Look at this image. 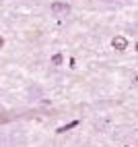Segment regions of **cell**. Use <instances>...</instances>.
Wrapping results in <instances>:
<instances>
[{"label":"cell","mask_w":138,"mask_h":147,"mask_svg":"<svg viewBox=\"0 0 138 147\" xmlns=\"http://www.w3.org/2000/svg\"><path fill=\"white\" fill-rule=\"evenodd\" d=\"M52 13L58 15V17H60V15H68V13H70V4H66V2H54L52 4Z\"/></svg>","instance_id":"cell-1"},{"label":"cell","mask_w":138,"mask_h":147,"mask_svg":"<svg viewBox=\"0 0 138 147\" xmlns=\"http://www.w3.org/2000/svg\"><path fill=\"white\" fill-rule=\"evenodd\" d=\"M111 46H113V50H117V52H124L126 48H128V40L124 35H115L113 40H111Z\"/></svg>","instance_id":"cell-2"},{"label":"cell","mask_w":138,"mask_h":147,"mask_svg":"<svg viewBox=\"0 0 138 147\" xmlns=\"http://www.w3.org/2000/svg\"><path fill=\"white\" fill-rule=\"evenodd\" d=\"M62 62H64V56H62V54H54V56H52V64L60 66Z\"/></svg>","instance_id":"cell-3"},{"label":"cell","mask_w":138,"mask_h":147,"mask_svg":"<svg viewBox=\"0 0 138 147\" xmlns=\"http://www.w3.org/2000/svg\"><path fill=\"white\" fill-rule=\"evenodd\" d=\"M74 126H78V120H74V122H70V124H66V126H60V129H58V133H66V131L74 129Z\"/></svg>","instance_id":"cell-4"},{"label":"cell","mask_w":138,"mask_h":147,"mask_svg":"<svg viewBox=\"0 0 138 147\" xmlns=\"http://www.w3.org/2000/svg\"><path fill=\"white\" fill-rule=\"evenodd\" d=\"M4 46V40H2V37H0V48H2Z\"/></svg>","instance_id":"cell-5"},{"label":"cell","mask_w":138,"mask_h":147,"mask_svg":"<svg viewBox=\"0 0 138 147\" xmlns=\"http://www.w3.org/2000/svg\"><path fill=\"white\" fill-rule=\"evenodd\" d=\"M136 52H138V44H136Z\"/></svg>","instance_id":"cell-6"}]
</instances>
